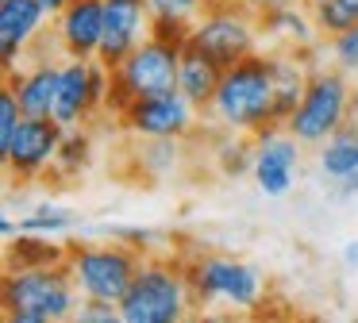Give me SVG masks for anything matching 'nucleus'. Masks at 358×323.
<instances>
[{
    "label": "nucleus",
    "mask_w": 358,
    "mask_h": 323,
    "mask_svg": "<svg viewBox=\"0 0 358 323\" xmlns=\"http://www.w3.org/2000/svg\"><path fill=\"white\" fill-rule=\"evenodd\" d=\"M58 77H62V54H27V66L4 73V85L16 92L24 115H55Z\"/></svg>",
    "instance_id": "15"
},
{
    "label": "nucleus",
    "mask_w": 358,
    "mask_h": 323,
    "mask_svg": "<svg viewBox=\"0 0 358 323\" xmlns=\"http://www.w3.org/2000/svg\"><path fill=\"white\" fill-rule=\"evenodd\" d=\"M101 115L104 112L93 100V58H62L55 120L62 127H85V123L101 120Z\"/></svg>",
    "instance_id": "16"
},
{
    "label": "nucleus",
    "mask_w": 358,
    "mask_h": 323,
    "mask_svg": "<svg viewBox=\"0 0 358 323\" xmlns=\"http://www.w3.org/2000/svg\"><path fill=\"white\" fill-rule=\"evenodd\" d=\"M262 23L258 12L247 8H227V4H208L193 20V46L204 50L216 66H235L262 50Z\"/></svg>",
    "instance_id": "8"
},
{
    "label": "nucleus",
    "mask_w": 358,
    "mask_h": 323,
    "mask_svg": "<svg viewBox=\"0 0 358 323\" xmlns=\"http://www.w3.org/2000/svg\"><path fill=\"white\" fill-rule=\"evenodd\" d=\"M155 15H185V20H196V15L208 8V0H150Z\"/></svg>",
    "instance_id": "30"
},
{
    "label": "nucleus",
    "mask_w": 358,
    "mask_h": 323,
    "mask_svg": "<svg viewBox=\"0 0 358 323\" xmlns=\"http://www.w3.org/2000/svg\"><path fill=\"white\" fill-rule=\"evenodd\" d=\"M185 273L193 304L201 308H231V312H258L270 296V281L258 266L224 250L185 254Z\"/></svg>",
    "instance_id": "3"
},
{
    "label": "nucleus",
    "mask_w": 358,
    "mask_h": 323,
    "mask_svg": "<svg viewBox=\"0 0 358 323\" xmlns=\"http://www.w3.org/2000/svg\"><path fill=\"white\" fill-rule=\"evenodd\" d=\"M39 4H43V8H47V15H50V20H55V15H58V12H62V8H66V4H70V0H39Z\"/></svg>",
    "instance_id": "35"
},
{
    "label": "nucleus",
    "mask_w": 358,
    "mask_h": 323,
    "mask_svg": "<svg viewBox=\"0 0 358 323\" xmlns=\"http://www.w3.org/2000/svg\"><path fill=\"white\" fill-rule=\"evenodd\" d=\"M147 254L139 246L124 243V238H108V243H81L70 238V273L78 281L81 300H112L120 304L131 285V277L139 273Z\"/></svg>",
    "instance_id": "6"
},
{
    "label": "nucleus",
    "mask_w": 358,
    "mask_h": 323,
    "mask_svg": "<svg viewBox=\"0 0 358 323\" xmlns=\"http://www.w3.org/2000/svg\"><path fill=\"white\" fill-rule=\"evenodd\" d=\"M216 146H212V162L224 177H239L250 173V162H255V138L250 135H231V131H216L208 127Z\"/></svg>",
    "instance_id": "22"
},
{
    "label": "nucleus",
    "mask_w": 358,
    "mask_h": 323,
    "mask_svg": "<svg viewBox=\"0 0 358 323\" xmlns=\"http://www.w3.org/2000/svg\"><path fill=\"white\" fill-rule=\"evenodd\" d=\"M316 169L327 185L358 173V120H347L316 146Z\"/></svg>",
    "instance_id": "19"
},
{
    "label": "nucleus",
    "mask_w": 358,
    "mask_h": 323,
    "mask_svg": "<svg viewBox=\"0 0 358 323\" xmlns=\"http://www.w3.org/2000/svg\"><path fill=\"white\" fill-rule=\"evenodd\" d=\"M62 135H66V127L55 115H24V123L12 135V143L0 150V162H4L12 181L31 185L39 177H47L55 158H58Z\"/></svg>",
    "instance_id": "11"
},
{
    "label": "nucleus",
    "mask_w": 358,
    "mask_h": 323,
    "mask_svg": "<svg viewBox=\"0 0 358 323\" xmlns=\"http://www.w3.org/2000/svg\"><path fill=\"white\" fill-rule=\"evenodd\" d=\"M20 231H24V227H20V220H16L12 212H4V215H0V235H4V243H8V238H16Z\"/></svg>",
    "instance_id": "32"
},
{
    "label": "nucleus",
    "mask_w": 358,
    "mask_h": 323,
    "mask_svg": "<svg viewBox=\"0 0 358 323\" xmlns=\"http://www.w3.org/2000/svg\"><path fill=\"white\" fill-rule=\"evenodd\" d=\"M301 4H308V0H301Z\"/></svg>",
    "instance_id": "37"
},
{
    "label": "nucleus",
    "mask_w": 358,
    "mask_h": 323,
    "mask_svg": "<svg viewBox=\"0 0 358 323\" xmlns=\"http://www.w3.org/2000/svg\"><path fill=\"white\" fill-rule=\"evenodd\" d=\"M89 166H93V131H89V123L85 127H66L58 158L47 177H55V181H78Z\"/></svg>",
    "instance_id": "21"
},
{
    "label": "nucleus",
    "mask_w": 358,
    "mask_h": 323,
    "mask_svg": "<svg viewBox=\"0 0 358 323\" xmlns=\"http://www.w3.org/2000/svg\"><path fill=\"white\" fill-rule=\"evenodd\" d=\"M178 69H181V50L158 43V38L139 43L116 69H112L108 115L120 120L135 96H155V92L178 89Z\"/></svg>",
    "instance_id": "7"
},
{
    "label": "nucleus",
    "mask_w": 358,
    "mask_h": 323,
    "mask_svg": "<svg viewBox=\"0 0 358 323\" xmlns=\"http://www.w3.org/2000/svg\"><path fill=\"white\" fill-rule=\"evenodd\" d=\"M304 150L281 123L255 135V162H250V181L266 200H281L296 189L304 169Z\"/></svg>",
    "instance_id": "10"
},
{
    "label": "nucleus",
    "mask_w": 358,
    "mask_h": 323,
    "mask_svg": "<svg viewBox=\"0 0 358 323\" xmlns=\"http://www.w3.org/2000/svg\"><path fill=\"white\" fill-rule=\"evenodd\" d=\"M4 261L8 269H35V266H62L70 261V238L39 235V231H20L4 246Z\"/></svg>",
    "instance_id": "18"
},
{
    "label": "nucleus",
    "mask_w": 358,
    "mask_h": 323,
    "mask_svg": "<svg viewBox=\"0 0 358 323\" xmlns=\"http://www.w3.org/2000/svg\"><path fill=\"white\" fill-rule=\"evenodd\" d=\"M20 123H24V108H20L16 92L4 85V89H0V150L12 143V135L20 131Z\"/></svg>",
    "instance_id": "28"
},
{
    "label": "nucleus",
    "mask_w": 358,
    "mask_h": 323,
    "mask_svg": "<svg viewBox=\"0 0 358 323\" xmlns=\"http://www.w3.org/2000/svg\"><path fill=\"white\" fill-rule=\"evenodd\" d=\"M104 43V0H70L50 20V46L62 58H96Z\"/></svg>",
    "instance_id": "13"
},
{
    "label": "nucleus",
    "mask_w": 358,
    "mask_h": 323,
    "mask_svg": "<svg viewBox=\"0 0 358 323\" xmlns=\"http://www.w3.org/2000/svg\"><path fill=\"white\" fill-rule=\"evenodd\" d=\"M50 15L39 0H0V69L12 73L47 38Z\"/></svg>",
    "instance_id": "12"
},
{
    "label": "nucleus",
    "mask_w": 358,
    "mask_h": 323,
    "mask_svg": "<svg viewBox=\"0 0 358 323\" xmlns=\"http://www.w3.org/2000/svg\"><path fill=\"white\" fill-rule=\"evenodd\" d=\"M181 158H185V138H139V154H135V162L147 177L173 173Z\"/></svg>",
    "instance_id": "23"
},
{
    "label": "nucleus",
    "mask_w": 358,
    "mask_h": 323,
    "mask_svg": "<svg viewBox=\"0 0 358 323\" xmlns=\"http://www.w3.org/2000/svg\"><path fill=\"white\" fill-rule=\"evenodd\" d=\"M0 308L8 323H62L78 315L81 292L66 261L35 269H4Z\"/></svg>",
    "instance_id": "2"
},
{
    "label": "nucleus",
    "mask_w": 358,
    "mask_h": 323,
    "mask_svg": "<svg viewBox=\"0 0 358 323\" xmlns=\"http://www.w3.org/2000/svg\"><path fill=\"white\" fill-rule=\"evenodd\" d=\"M343 266H347V269H358V238H350V243L343 246Z\"/></svg>",
    "instance_id": "34"
},
{
    "label": "nucleus",
    "mask_w": 358,
    "mask_h": 323,
    "mask_svg": "<svg viewBox=\"0 0 358 323\" xmlns=\"http://www.w3.org/2000/svg\"><path fill=\"white\" fill-rule=\"evenodd\" d=\"M308 15L316 23L320 38L335 31L358 27V0H308Z\"/></svg>",
    "instance_id": "25"
},
{
    "label": "nucleus",
    "mask_w": 358,
    "mask_h": 323,
    "mask_svg": "<svg viewBox=\"0 0 358 323\" xmlns=\"http://www.w3.org/2000/svg\"><path fill=\"white\" fill-rule=\"evenodd\" d=\"M208 127L231 131V135H250L273 127L278 112H273V73H270V54L258 50L250 58L235 62L224 69L220 89L212 96L208 112H204Z\"/></svg>",
    "instance_id": "1"
},
{
    "label": "nucleus",
    "mask_w": 358,
    "mask_h": 323,
    "mask_svg": "<svg viewBox=\"0 0 358 323\" xmlns=\"http://www.w3.org/2000/svg\"><path fill=\"white\" fill-rule=\"evenodd\" d=\"M193 308L185 258H166V254H147L120 300L124 323H181Z\"/></svg>",
    "instance_id": "4"
},
{
    "label": "nucleus",
    "mask_w": 358,
    "mask_h": 323,
    "mask_svg": "<svg viewBox=\"0 0 358 323\" xmlns=\"http://www.w3.org/2000/svg\"><path fill=\"white\" fill-rule=\"evenodd\" d=\"M355 120H358V77H355Z\"/></svg>",
    "instance_id": "36"
},
{
    "label": "nucleus",
    "mask_w": 358,
    "mask_h": 323,
    "mask_svg": "<svg viewBox=\"0 0 358 323\" xmlns=\"http://www.w3.org/2000/svg\"><path fill=\"white\" fill-rule=\"evenodd\" d=\"M320 58H324L327 66L343 69V73L358 77V27L324 35V38H320Z\"/></svg>",
    "instance_id": "26"
},
{
    "label": "nucleus",
    "mask_w": 358,
    "mask_h": 323,
    "mask_svg": "<svg viewBox=\"0 0 358 323\" xmlns=\"http://www.w3.org/2000/svg\"><path fill=\"white\" fill-rule=\"evenodd\" d=\"M201 108L181 89H170L155 96H135L127 112L116 120V127L131 138H193L201 131Z\"/></svg>",
    "instance_id": "9"
},
{
    "label": "nucleus",
    "mask_w": 358,
    "mask_h": 323,
    "mask_svg": "<svg viewBox=\"0 0 358 323\" xmlns=\"http://www.w3.org/2000/svg\"><path fill=\"white\" fill-rule=\"evenodd\" d=\"M220 77H224V66H216V62H212L204 50H196L193 43L181 50L178 89L185 92V96L201 108V112H208L212 96H216V89H220Z\"/></svg>",
    "instance_id": "20"
},
{
    "label": "nucleus",
    "mask_w": 358,
    "mask_h": 323,
    "mask_svg": "<svg viewBox=\"0 0 358 323\" xmlns=\"http://www.w3.org/2000/svg\"><path fill=\"white\" fill-rule=\"evenodd\" d=\"M347 120H355V77L343 69L320 62L308 77L296 112L285 120V131L296 138L301 146L316 150L331 131H339Z\"/></svg>",
    "instance_id": "5"
},
{
    "label": "nucleus",
    "mask_w": 358,
    "mask_h": 323,
    "mask_svg": "<svg viewBox=\"0 0 358 323\" xmlns=\"http://www.w3.org/2000/svg\"><path fill=\"white\" fill-rule=\"evenodd\" d=\"M150 20H155L150 0H104V43L96 58L116 69L135 46L150 38Z\"/></svg>",
    "instance_id": "14"
},
{
    "label": "nucleus",
    "mask_w": 358,
    "mask_h": 323,
    "mask_svg": "<svg viewBox=\"0 0 358 323\" xmlns=\"http://www.w3.org/2000/svg\"><path fill=\"white\" fill-rule=\"evenodd\" d=\"M258 23H262V38L270 46H316L320 31L308 15V4L301 0H270V4L258 12Z\"/></svg>",
    "instance_id": "17"
},
{
    "label": "nucleus",
    "mask_w": 358,
    "mask_h": 323,
    "mask_svg": "<svg viewBox=\"0 0 358 323\" xmlns=\"http://www.w3.org/2000/svg\"><path fill=\"white\" fill-rule=\"evenodd\" d=\"M208 4H227V8H247V12H262L270 0H208Z\"/></svg>",
    "instance_id": "33"
},
{
    "label": "nucleus",
    "mask_w": 358,
    "mask_h": 323,
    "mask_svg": "<svg viewBox=\"0 0 358 323\" xmlns=\"http://www.w3.org/2000/svg\"><path fill=\"white\" fill-rule=\"evenodd\" d=\"M73 320L78 323H124V315H120V304H112V300H81Z\"/></svg>",
    "instance_id": "29"
},
{
    "label": "nucleus",
    "mask_w": 358,
    "mask_h": 323,
    "mask_svg": "<svg viewBox=\"0 0 358 323\" xmlns=\"http://www.w3.org/2000/svg\"><path fill=\"white\" fill-rule=\"evenodd\" d=\"M20 227L24 231H39V235H70L73 227H78V215L70 212L66 204H55V200H39V204H31L24 215H20Z\"/></svg>",
    "instance_id": "24"
},
{
    "label": "nucleus",
    "mask_w": 358,
    "mask_h": 323,
    "mask_svg": "<svg viewBox=\"0 0 358 323\" xmlns=\"http://www.w3.org/2000/svg\"><path fill=\"white\" fill-rule=\"evenodd\" d=\"M327 189H331V196H335V200H358V173L343 177V181L327 185Z\"/></svg>",
    "instance_id": "31"
},
{
    "label": "nucleus",
    "mask_w": 358,
    "mask_h": 323,
    "mask_svg": "<svg viewBox=\"0 0 358 323\" xmlns=\"http://www.w3.org/2000/svg\"><path fill=\"white\" fill-rule=\"evenodd\" d=\"M150 38L173 46V50H185L193 43V20H185V15H155L150 20Z\"/></svg>",
    "instance_id": "27"
}]
</instances>
